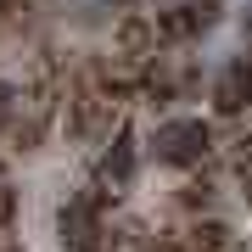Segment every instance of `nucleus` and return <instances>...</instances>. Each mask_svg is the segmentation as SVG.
Wrapping results in <instances>:
<instances>
[{"mask_svg":"<svg viewBox=\"0 0 252 252\" xmlns=\"http://www.w3.org/2000/svg\"><path fill=\"white\" fill-rule=\"evenodd\" d=\"M207 146H213V129H207L202 118H162V124L152 129V157L168 162V168H190V162H202Z\"/></svg>","mask_w":252,"mask_h":252,"instance_id":"obj_1","label":"nucleus"},{"mask_svg":"<svg viewBox=\"0 0 252 252\" xmlns=\"http://www.w3.org/2000/svg\"><path fill=\"white\" fill-rule=\"evenodd\" d=\"M101 202H107V196H95V190L62 202V213H56V235H62L67 252H95V247H101V235H107V230H101Z\"/></svg>","mask_w":252,"mask_h":252,"instance_id":"obj_2","label":"nucleus"},{"mask_svg":"<svg viewBox=\"0 0 252 252\" xmlns=\"http://www.w3.org/2000/svg\"><path fill=\"white\" fill-rule=\"evenodd\" d=\"M213 107L235 118V112H247L252 107V56H241V62H230L224 73H219V84H213Z\"/></svg>","mask_w":252,"mask_h":252,"instance_id":"obj_3","label":"nucleus"},{"mask_svg":"<svg viewBox=\"0 0 252 252\" xmlns=\"http://www.w3.org/2000/svg\"><path fill=\"white\" fill-rule=\"evenodd\" d=\"M95 180H101V190H124L129 180H135V135L129 129H118V140L101 152V162H95Z\"/></svg>","mask_w":252,"mask_h":252,"instance_id":"obj_4","label":"nucleus"},{"mask_svg":"<svg viewBox=\"0 0 252 252\" xmlns=\"http://www.w3.org/2000/svg\"><path fill=\"white\" fill-rule=\"evenodd\" d=\"M190 252H241V241H235V230L224 224V219H196L185 235Z\"/></svg>","mask_w":252,"mask_h":252,"instance_id":"obj_5","label":"nucleus"},{"mask_svg":"<svg viewBox=\"0 0 252 252\" xmlns=\"http://www.w3.org/2000/svg\"><path fill=\"white\" fill-rule=\"evenodd\" d=\"M0 135H6L17 152H34L39 140H45V118L39 112H28V118H11V112H0Z\"/></svg>","mask_w":252,"mask_h":252,"instance_id":"obj_6","label":"nucleus"},{"mask_svg":"<svg viewBox=\"0 0 252 252\" xmlns=\"http://www.w3.org/2000/svg\"><path fill=\"white\" fill-rule=\"evenodd\" d=\"M180 202H185V207H213V185H207V180H190V185L180 190Z\"/></svg>","mask_w":252,"mask_h":252,"instance_id":"obj_7","label":"nucleus"},{"mask_svg":"<svg viewBox=\"0 0 252 252\" xmlns=\"http://www.w3.org/2000/svg\"><path fill=\"white\" fill-rule=\"evenodd\" d=\"M241 39H247V45H252V6L241 11Z\"/></svg>","mask_w":252,"mask_h":252,"instance_id":"obj_8","label":"nucleus"},{"mask_svg":"<svg viewBox=\"0 0 252 252\" xmlns=\"http://www.w3.org/2000/svg\"><path fill=\"white\" fill-rule=\"evenodd\" d=\"M11 95H17V90H11V84H6V79H0V112H6V107H11Z\"/></svg>","mask_w":252,"mask_h":252,"instance_id":"obj_9","label":"nucleus"}]
</instances>
